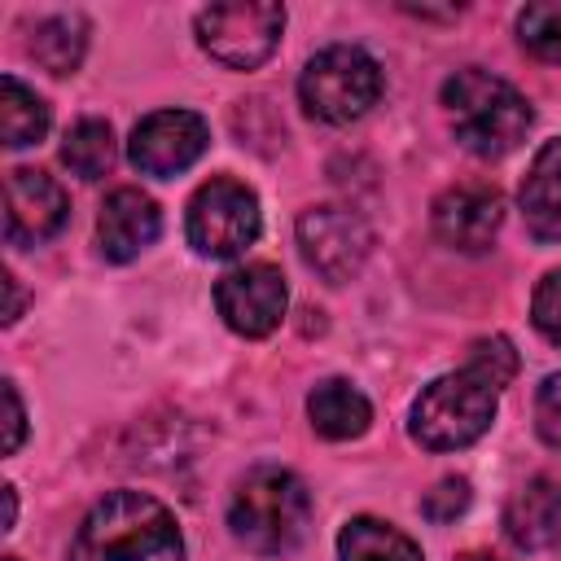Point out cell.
<instances>
[{"label":"cell","instance_id":"cell-1","mask_svg":"<svg viewBox=\"0 0 561 561\" xmlns=\"http://www.w3.org/2000/svg\"><path fill=\"white\" fill-rule=\"evenodd\" d=\"M70 561H184V539L162 500L110 491L79 522Z\"/></svg>","mask_w":561,"mask_h":561},{"label":"cell","instance_id":"cell-2","mask_svg":"<svg viewBox=\"0 0 561 561\" xmlns=\"http://www.w3.org/2000/svg\"><path fill=\"white\" fill-rule=\"evenodd\" d=\"M228 530L241 548L259 557L294 552L311 530V491L298 473L280 465L250 469L228 500Z\"/></svg>","mask_w":561,"mask_h":561},{"label":"cell","instance_id":"cell-3","mask_svg":"<svg viewBox=\"0 0 561 561\" xmlns=\"http://www.w3.org/2000/svg\"><path fill=\"white\" fill-rule=\"evenodd\" d=\"M443 105H447L456 140L473 158L513 153L526 140L530 123H535L530 101L508 79H500L491 70H478V66H465L443 83Z\"/></svg>","mask_w":561,"mask_h":561},{"label":"cell","instance_id":"cell-4","mask_svg":"<svg viewBox=\"0 0 561 561\" xmlns=\"http://www.w3.org/2000/svg\"><path fill=\"white\" fill-rule=\"evenodd\" d=\"M495 408H500V390H491L469 368H456V373L434 377L416 394L408 430L430 451H460L491 430Z\"/></svg>","mask_w":561,"mask_h":561},{"label":"cell","instance_id":"cell-5","mask_svg":"<svg viewBox=\"0 0 561 561\" xmlns=\"http://www.w3.org/2000/svg\"><path fill=\"white\" fill-rule=\"evenodd\" d=\"M381 96V66L355 44L320 48L298 75V101L320 123H355Z\"/></svg>","mask_w":561,"mask_h":561},{"label":"cell","instance_id":"cell-6","mask_svg":"<svg viewBox=\"0 0 561 561\" xmlns=\"http://www.w3.org/2000/svg\"><path fill=\"white\" fill-rule=\"evenodd\" d=\"M188 245L197 254L210 259H237L245 254L259 232H263V215H259V197L254 188H245L232 175H215L206 180L193 202H188Z\"/></svg>","mask_w":561,"mask_h":561},{"label":"cell","instance_id":"cell-7","mask_svg":"<svg viewBox=\"0 0 561 561\" xmlns=\"http://www.w3.org/2000/svg\"><path fill=\"white\" fill-rule=\"evenodd\" d=\"M285 31V4L272 0H232L197 13V44L228 70L263 66Z\"/></svg>","mask_w":561,"mask_h":561},{"label":"cell","instance_id":"cell-8","mask_svg":"<svg viewBox=\"0 0 561 561\" xmlns=\"http://www.w3.org/2000/svg\"><path fill=\"white\" fill-rule=\"evenodd\" d=\"M298 250L316 276L342 285L373 254V228L346 206H311L298 215Z\"/></svg>","mask_w":561,"mask_h":561},{"label":"cell","instance_id":"cell-9","mask_svg":"<svg viewBox=\"0 0 561 561\" xmlns=\"http://www.w3.org/2000/svg\"><path fill=\"white\" fill-rule=\"evenodd\" d=\"M210 145L206 118L193 110H153L131 127L127 140V158L140 175L153 180H171L180 171H188Z\"/></svg>","mask_w":561,"mask_h":561},{"label":"cell","instance_id":"cell-10","mask_svg":"<svg viewBox=\"0 0 561 561\" xmlns=\"http://www.w3.org/2000/svg\"><path fill=\"white\" fill-rule=\"evenodd\" d=\"M215 307L224 316V324L241 337H267L289 307V285L280 276V267L272 263H241L232 272L219 276L215 285Z\"/></svg>","mask_w":561,"mask_h":561},{"label":"cell","instance_id":"cell-11","mask_svg":"<svg viewBox=\"0 0 561 561\" xmlns=\"http://www.w3.org/2000/svg\"><path fill=\"white\" fill-rule=\"evenodd\" d=\"M70 219L66 188L35 167H13L4 175V241L9 245H44Z\"/></svg>","mask_w":561,"mask_h":561},{"label":"cell","instance_id":"cell-12","mask_svg":"<svg viewBox=\"0 0 561 561\" xmlns=\"http://www.w3.org/2000/svg\"><path fill=\"white\" fill-rule=\"evenodd\" d=\"M434 237L460 254H482L491 250L500 224H504V197L491 184H451L434 197L430 210Z\"/></svg>","mask_w":561,"mask_h":561},{"label":"cell","instance_id":"cell-13","mask_svg":"<svg viewBox=\"0 0 561 561\" xmlns=\"http://www.w3.org/2000/svg\"><path fill=\"white\" fill-rule=\"evenodd\" d=\"M162 232V215H158V202L140 188H114L105 202H101V215H96V241H101V254L110 263H131L136 254H145Z\"/></svg>","mask_w":561,"mask_h":561},{"label":"cell","instance_id":"cell-14","mask_svg":"<svg viewBox=\"0 0 561 561\" xmlns=\"http://www.w3.org/2000/svg\"><path fill=\"white\" fill-rule=\"evenodd\" d=\"M504 535L522 552H543L561 543V482L543 473L522 482L504 504Z\"/></svg>","mask_w":561,"mask_h":561},{"label":"cell","instance_id":"cell-15","mask_svg":"<svg viewBox=\"0 0 561 561\" xmlns=\"http://www.w3.org/2000/svg\"><path fill=\"white\" fill-rule=\"evenodd\" d=\"M522 215L530 237L539 241H561V140H548L535 158L530 171L522 180Z\"/></svg>","mask_w":561,"mask_h":561},{"label":"cell","instance_id":"cell-16","mask_svg":"<svg viewBox=\"0 0 561 561\" xmlns=\"http://www.w3.org/2000/svg\"><path fill=\"white\" fill-rule=\"evenodd\" d=\"M307 416H311V430L320 438L346 443V438H359L373 425V403L359 386H351L342 377H329L307 394Z\"/></svg>","mask_w":561,"mask_h":561},{"label":"cell","instance_id":"cell-17","mask_svg":"<svg viewBox=\"0 0 561 561\" xmlns=\"http://www.w3.org/2000/svg\"><path fill=\"white\" fill-rule=\"evenodd\" d=\"M337 561H421V548L381 517H351L337 535Z\"/></svg>","mask_w":561,"mask_h":561},{"label":"cell","instance_id":"cell-18","mask_svg":"<svg viewBox=\"0 0 561 561\" xmlns=\"http://www.w3.org/2000/svg\"><path fill=\"white\" fill-rule=\"evenodd\" d=\"M88 53V22L79 13H57L44 18L31 35V57L48 70V75H75L79 61Z\"/></svg>","mask_w":561,"mask_h":561},{"label":"cell","instance_id":"cell-19","mask_svg":"<svg viewBox=\"0 0 561 561\" xmlns=\"http://www.w3.org/2000/svg\"><path fill=\"white\" fill-rule=\"evenodd\" d=\"M48 131V101L26 88L22 79L4 75L0 79V136L9 149H26L35 140H44Z\"/></svg>","mask_w":561,"mask_h":561},{"label":"cell","instance_id":"cell-20","mask_svg":"<svg viewBox=\"0 0 561 561\" xmlns=\"http://www.w3.org/2000/svg\"><path fill=\"white\" fill-rule=\"evenodd\" d=\"M61 162L79 180H101L114 167V131L105 118H79L61 140Z\"/></svg>","mask_w":561,"mask_h":561},{"label":"cell","instance_id":"cell-21","mask_svg":"<svg viewBox=\"0 0 561 561\" xmlns=\"http://www.w3.org/2000/svg\"><path fill=\"white\" fill-rule=\"evenodd\" d=\"M517 39L539 61L561 66V0H535L517 13Z\"/></svg>","mask_w":561,"mask_h":561},{"label":"cell","instance_id":"cell-22","mask_svg":"<svg viewBox=\"0 0 561 561\" xmlns=\"http://www.w3.org/2000/svg\"><path fill=\"white\" fill-rule=\"evenodd\" d=\"M465 368H469L473 377H482L491 390H504V386L517 377V351H513L508 337L491 333V337H478V342L469 346Z\"/></svg>","mask_w":561,"mask_h":561},{"label":"cell","instance_id":"cell-23","mask_svg":"<svg viewBox=\"0 0 561 561\" xmlns=\"http://www.w3.org/2000/svg\"><path fill=\"white\" fill-rule=\"evenodd\" d=\"M469 500H473V491H469V482H465V478H438V482L425 491L421 513H425L430 522L447 526V522H456V517L469 508Z\"/></svg>","mask_w":561,"mask_h":561},{"label":"cell","instance_id":"cell-24","mask_svg":"<svg viewBox=\"0 0 561 561\" xmlns=\"http://www.w3.org/2000/svg\"><path fill=\"white\" fill-rule=\"evenodd\" d=\"M530 320L535 329L561 346V267H552L539 285H535V298H530Z\"/></svg>","mask_w":561,"mask_h":561},{"label":"cell","instance_id":"cell-25","mask_svg":"<svg viewBox=\"0 0 561 561\" xmlns=\"http://www.w3.org/2000/svg\"><path fill=\"white\" fill-rule=\"evenodd\" d=\"M535 430L548 447L561 451V373H548L535 394Z\"/></svg>","mask_w":561,"mask_h":561},{"label":"cell","instance_id":"cell-26","mask_svg":"<svg viewBox=\"0 0 561 561\" xmlns=\"http://www.w3.org/2000/svg\"><path fill=\"white\" fill-rule=\"evenodd\" d=\"M0 394H4V443H0V451L13 456L26 438V408H22V394H18L13 381H0Z\"/></svg>","mask_w":561,"mask_h":561},{"label":"cell","instance_id":"cell-27","mask_svg":"<svg viewBox=\"0 0 561 561\" xmlns=\"http://www.w3.org/2000/svg\"><path fill=\"white\" fill-rule=\"evenodd\" d=\"M0 280H4V294H9V307H4V324H13V320L22 316V289H18V276H13V272H4Z\"/></svg>","mask_w":561,"mask_h":561},{"label":"cell","instance_id":"cell-28","mask_svg":"<svg viewBox=\"0 0 561 561\" xmlns=\"http://www.w3.org/2000/svg\"><path fill=\"white\" fill-rule=\"evenodd\" d=\"M0 495H4V526H0V530H13V517H18V495H13V486H0Z\"/></svg>","mask_w":561,"mask_h":561},{"label":"cell","instance_id":"cell-29","mask_svg":"<svg viewBox=\"0 0 561 561\" xmlns=\"http://www.w3.org/2000/svg\"><path fill=\"white\" fill-rule=\"evenodd\" d=\"M456 561H495L491 552H465V557H456Z\"/></svg>","mask_w":561,"mask_h":561},{"label":"cell","instance_id":"cell-30","mask_svg":"<svg viewBox=\"0 0 561 561\" xmlns=\"http://www.w3.org/2000/svg\"><path fill=\"white\" fill-rule=\"evenodd\" d=\"M4 561H18V557H4Z\"/></svg>","mask_w":561,"mask_h":561}]
</instances>
